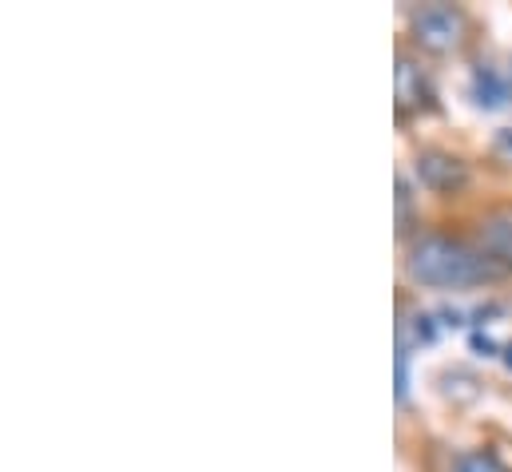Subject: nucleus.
I'll return each instance as SVG.
<instances>
[{
    "mask_svg": "<svg viewBox=\"0 0 512 472\" xmlns=\"http://www.w3.org/2000/svg\"><path fill=\"white\" fill-rule=\"evenodd\" d=\"M413 223V195H409V179H397V231L405 235Z\"/></svg>",
    "mask_w": 512,
    "mask_h": 472,
    "instance_id": "9",
    "label": "nucleus"
},
{
    "mask_svg": "<svg viewBox=\"0 0 512 472\" xmlns=\"http://www.w3.org/2000/svg\"><path fill=\"white\" fill-rule=\"evenodd\" d=\"M465 36V16L453 4H429L421 12H413V40L425 52H453Z\"/></svg>",
    "mask_w": 512,
    "mask_h": 472,
    "instance_id": "2",
    "label": "nucleus"
},
{
    "mask_svg": "<svg viewBox=\"0 0 512 472\" xmlns=\"http://www.w3.org/2000/svg\"><path fill=\"white\" fill-rule=\"evenodd\" d=\"M417 179H421V187H429L437 195H453L469 183V167L449 151H421L417 155Z\"/></svg>",
    "mask_w": 512,
    "mask_h": 472,
    "instance_id": "3",
    "label": "nucleus"
},
{
    "mask_svg": "<svg viewBox=\"0 0 512 472\" xmlns=\"http://www.w3.org/2000/svg\"><path fill=\"white\" fill-rule=\"evenodd\" d=\"M481 246L501 270H512V219H489L481 231Z\"/></svg>",
    "mask_w": 512,
    "mask_h": 472,
    "instance_id": "6",
    "label": "nucleus"
},
{
    "mask_svg": "<svg viewBox=\"0 0 512 472\" xmlns=\"http://www.w3.org/2000/svg\"><path fill=\"white\" fill-rule=\"evenodd\" d=\"M497 151L512 155V127H501V131H497Z\"/></svg>",
    "mask_w": 512,
    "mask_h": 472,
    "instance_id": "11",
    "label": "nucleus"
},
{
    "mask_svg": "<svg viewBox=\"0 0 512 472\" xmlns=\"http://www.w3.org/2000/svg\"><path fill=\"white\" fill-rule=\"evenodd\" d=\"M509 92H512V80H505L497 68L489 64H477L473 68V80H469V100L485 112H501L509 104Z\"/></svg>",
    "mask_w": 512,
    "mask_h": 472,
    "instance_id": "5",
    "label": "nucleus"
},
{
    "mask_svg": "<svg viewBox=\"0 0 512 472\" xmlns=\"http://www.w3.org/2000/svg\"><path fill=\"white\" fill-rule=\"evenodd\" d=\"M505 365H509V369H512V342H509V346H505Z\"/></svg>",
    "mask_w": 512,
    "mask_h": 472,
    "instance_id": "12",
    "label": "nucleus"
},
{
    "mask_svg": "<svg viewBox=\"0 0 512 472\" xmlns=\"http://www.w3.org/2000/svg\"><path fill=\"white\" fill-rule=\"evenodd\" d=\"M453 472H509V469H505V465H501L493 453H485V449H481V453H465V457L457 461V469H453Z\"/></svg>",
    "mask_w": 512,
    "mask_h": 472,
    "instance_id": "7",
    "label": "nucleus"
},
{
    "mask_svg": "<svg viewBox=\"0 0 512 472\" xmlns=\"http://www.w3.org/2000/svg\"><path fill=\"white\" fill-rule=\"evenodd\" d=\"M405 270L417 286H441V290H453V286H477L485 278H497L501 266L485 254H477L473 246L457 242V238L445 235H425L409 246V258H405Z\"/></svg>",
    "mask_w": 512,
    "mask_h": 472,
    "instance_id": "1",
    "label": "nucleus"
},
{
    "mask_svg": "<svg viewBox=\"0 0 512 472\" xmlns=\"http://www.w3.org/2000/svg\"><path fill=\"white\" fill-rule=\"evenodd\" d=\"M421 108H433V88H429L425 72L409 56H401L397 60V112L405 116V112H421Z\"/></svg>",
    "mask_w": 512,
    "mask_h": 472,
    "instance_id": "4",
    "label": "nucleus"
},
{
    "mask_svg": "<svg viewBox=\"0 0 512 472\" xmlns=\"http://www.w3.org/2000/svg\"><path fill=\"white\" fill-rule=\"evenodd\" d=\"M397 401H409V342L397 338Z\"/></svg>",
    "mask_w": 512,
    "mask_h": 472,
    "instance_id": "8",
    "label": "nucleus"
},
{
    "mask_svg": "<svg viewBox=\"0 0 512 472\" xmlns=\"http://www.w3.org/2000/svg\"><path fill=\"white\" fill-rule=\"evenodd\" d=\"M409 330H413V342H437V318L433 314H413L409 318Z\"/></svg>",
    "mask_w": 512,
    "mask_h": 472,
    "instance_id": "10",
    "label": "nucleus"
}]
</instances>
